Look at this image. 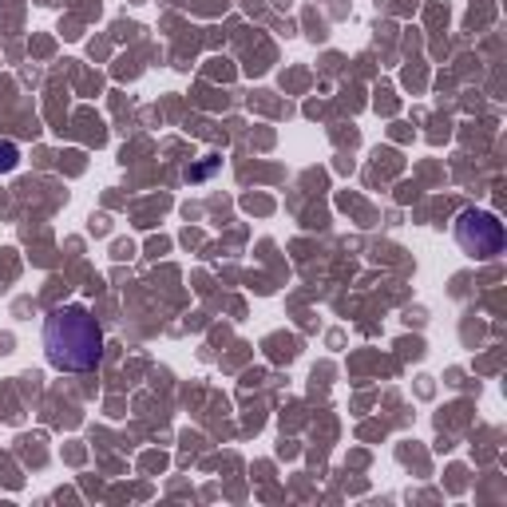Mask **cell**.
Instances as JSON below:
<instances>
[{
  "label": "cell",
  "instance_id": "obj_1",
  "mask_svg": "<svg viewBox=\"0 0 507 507\" xmlns=\"http://www.w3.org/2000/svg\"><path fill=\"white\" fill-rule=\"evenodd\" d=\"M44 353L60 373H91L104 361V329L88 306H64L44 317Z\"/></svg>",
  "mask_w": 507,
  "mask_h": 507
},
{
  "label": "cell",
  "instance_id": "obj_3",
  "mask_svg": "<svg viewBox=\"0 0 507 507\" xmlns=\"http://www.w3.org/2000/svg\"><path fill=\"white\" fill-rule=\"evenodd\" d=\"M16 163H20V151H16V143H0V171H12Z\"/></svg>",
  "mask_w": 507,
  "mask_h": 507
},
{
  "label": "cell",
  "instance_id": "obj_2",
  "mask_svg": "<svg viewBox=\"0 0 507 507\" xmlns=\"http://www.w3.org/2000/svg\"><path fill=\"white\" fill-rule=\"evenodd\" d=\"M456 242L472 258H495V254H503V222L492 210L468 207L456 218Z\"/></svg>",
  "mask_w": 507,
  "mask_h": 507
}]
</instances>
